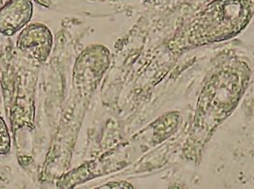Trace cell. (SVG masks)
<instances>
[{
  "mask_svg": "<svg viewBox=\"0 0 254 189\" xmlns=\"http://www.w3.org/2000/svg\"><path fill=\"white\" fill-rule=\"evenodd\" d=\"M252 15L249 0H214L188 28L189 44L203 45L236 36Z\"/></svg>",
  "mask_w": 254,
  "mask_h": 189,
  "instance_id": "obj_1",
  "label": "cell"
},
{
  "mask_svg": "<svg viewBox=\"0 0 254 189\" xmlns=\"http://www.w3.org/2000/svg\"><path fill=\"white\" fill-rule=\"evenodd\" d=\"M53 43V34L46 25L32 23L26 25L20 32L16 47L25 56L44 62L51 54Z\"/></svg>",
  "mask_w": 254,
  "mask_h": 189,
  "instance_id": "obj_2",
  "label": "cell"
},
{
  "mask_svg": "<svg viewBox=\"0 0 254 189\" xmlns=\"http://www.w3.org/2000/svg\"><path fill=\"white\" fill-rule=\"evenodd\" d=\"M31 0H9L0 8V34L12 36L21 31L33 16Z\"/></svg>",
  "mask_w": 254,
  "mask_h": 189,
  "instance_id": "obj_3",
  "label": "cell"
},
{
  "mask_svg": "<svg viewBox=\"0 0 254 189\" xmlns=\"http://www.w3.org/2000/svg\"><path fill=\"white\" fill-rule=\"evenodd\" d=\"M12 143L8 126L3 118L0 117V155H7L10 153Z\"/></svg>",
  "mask_w": 254,
  "mask_h": 189,
  "instance_id": "obj_4",
  "label": "cell"
},
{
  "mask_svg": "<svg viewBox=\"0 0 254 189\" xmlns=\"http://www.w3.org/2000/svg\"><path fill=\"white\" fill-rule=\"evenodd\" d=\"M132 188L130 185H128V184H124V183H120V184H116V183H113V184H108V185H106L104 186L103 188H121V189H123V188Z\"/></svg>",
  "mask_w": 254,
  "mask_h": 189,
  "instance_id": "obj_5",
  "label": "cell"
},
{
  "mask_svg": "<svg viewBox=\"0 0 254 189\" xmlns=\"http://www.w3.org/2000/svg\"><path fill=\"white\" fill-rule=\"evenodd\" d=\"M3 6V0H0V8Z\"/></svg>",
  "mask_w": 254,
  "mask_h": 189,
  "instance_id": "obj_6",
  "label": "cell"
}]
</instances>
